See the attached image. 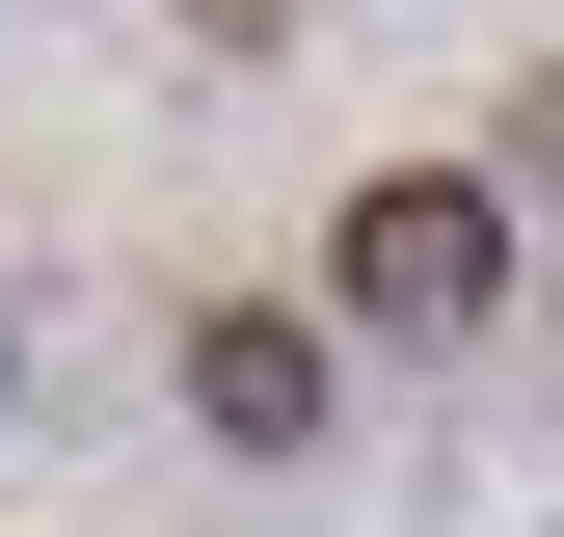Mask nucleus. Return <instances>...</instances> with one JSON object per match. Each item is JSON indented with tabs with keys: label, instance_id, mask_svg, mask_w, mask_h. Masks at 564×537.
I'll return each instance as SVG.
<instances>
[{
	"label": "nucleus",
	"instance_id": "2",
	"mask_svg": "<svg viewBox=\"0 0 564 537\" xmlns=\"http://www.w3.org/2000/svg\"><path fill=\"white\" fill-rule=\"evenodd\" d=\"M188 403H216L242 457H296L323 430V350H296V322H188Z\"/></svg>",
	"mask_w": 564,
	"mask_h": 537
},
{
	"label": "nucleus",
	"instance_id": "1",
	"mask_svg": "<svg viewBox=\"0 0 564 537\" xmlns=\"http://www.w3.org/2000/svg\"><path fill=\"white\" fill-rule=\"evenodd\" d=\"M323 296L377 322V350H457V322L511 296V216H484L457 162H377V188H349V242H323Z\"/></svg>",
	"mask_w": 564,
	"mask_h": 537
}]
</instances>
